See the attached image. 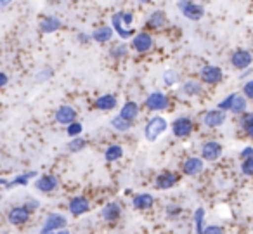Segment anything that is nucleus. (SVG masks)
<instances>
[{"instance_id": "obj_1", "label": "nucleus", "mask_w": 253, "mask_h": 234, "mask_svg": "<svg viewBox=\"0 0 253 234\" xmlns=\"http://www.w3.org/2000/svg\"><path fill=\"white\" fill-rule=\"evenodd\" d=\"M217 108L225 113L231 111V113H234V115L241 116L243 113H246V109H248V99H246L241 92H232V94H229L227 97L218 102Z\"/></svg>"}, {"instance_id": "obj_2", "label": "nucleus", "mask_w": 253, "mask_h": 234, "mask_svg": "<svg viewBox=\"0 0 253 234\" xmlns=\"http://www.w3.org/2000/svg\"><path fill=\"white\" fill-rule=\"evenodd\" d=\"M169 127H170V123L167 122L163 116H160V115L151 116V118H149L148 122H146V125H144L146 140H149V142H156V140H158L160 137H162L163 134L169 130Z\"/></svg>"}, {"instance_id": "obj_3", "label": "nucleus", "mask_w": 253, "mask_h": 234, "mask_svg": "<svg viewBox=\"0 0 253 234\" xmlns=\"http://www.w3.org/2000/svg\"><path fill=\"white\" fill-rule=\"evenodd\" d=\"M177 7L182 12V16L189 21H200L205 16V9L200 4L193 2V0H179L177 2Z\"/></svg>"}, {"instance_id": "obj_4", "label": "nucleus", "mask_w": 253, "mask_h": 234, "mask_svg": "<svg viewBox=\"0 0 253 234\" xmlns=\"http://www.w3.org/2000/svg\"><path fill=\"white\" fill-rule=\"evenodd\" d=\"M68 219L59 212H52L45 217L42 224V229H40V234H47V233H54V231H61L66 229Z\"/></svg>"}, {"instance_id": "obj_5", "label": "nucleus", "mask_w": 253, "mask_h": 234, "mask_svg": "<svg viewBox=\"0 0 253 234\" xmlns=\"http://www.w3.org/2000/svg\"><path fill=\"white\" fill-rule=\"evenodd\" d=\"M170 129H172V134L177 139H186V137H189L193 134L194 123L189 116H179V118H175L170 123Z\"/></svg>"}, {"instance_id": "obj_6", "label": "nucleus", "mask_w": 253, "mask_h": 234, "mask_svg": "<svg viewBox=\"0 0 253 234\" xmlns=\"http://www.w3.org/2000/svg\"><path fill=\"white\" fill-rule=\"evenodd\" d=\"M32 213L33 212L26 205L12 206L7 212V222L11 224V226H25V224H28L30 219H32Z\"/></svg>"}, {"instance_id": "obj_7", "label": "nucleus", "mask_w": 253, "mask_h": 234, "mask_svg": "<svg viewBox=\"0 0 253 234\" xmlns=\"http://www.w3.org/2000/svg\"><path fill=\"white\" fill-rule=\"evenodd\" d=\"M144 104L149 111H165L170 106V99L165 92L155 91V92H151V94H148Z\"/></svg>"}, {"instance_id": "obj_8", "label": "nucleus", "mask_w": 253, "mask_h": 234, "mask_svg": "<svg viewBox=\"0 0 253 234\" xmlns=\"http://www.w3.org/2000/svg\"><path fill=\"white\" fill-rule=\"evenodd\" d=\"M222 153H224V147L218 140H207V142L201 144V149H200V156L203 158L205 161H213L220 160Z\"/></svg>"}, {"instance_id": "obj_9", "label": "nucleus", "mask_w": 253, "mask_h": 234, "mask_svg": "<svg viewBox=\"0 0 253 234\" xmlns=\"http://www.w3.org/2000/svg\"><path fill=\"white\" fill-rule=\"evenodd\" d=\"M130 47L137 54H146V52H149L153 47H155V39H153V35H149L148 32L135 33V35L132 37Z\"/></svg>"}, {"instance_id": "obj_10", "label": "nucleus", "mask_w": 253, "mask_h": 234, "mask_svg": "<svg viewBox=\"0 0 253 234\" xmlns=\"http://www.w3.org/2000/svg\"><path fill=\"white\" fill-rule=\"evenodd\" d=\"M200 80L207 85H218L224 80V71L213 64H207L200 70Z\"/></svg>"}, {"instance_id": "obj_11", "label": "nucleus", "mask_w": 253, "mask_h": 234, "mask_svg": "<svg viewBox=\"0 0 253 234\" xmlns=\"http://www.w3.org/2000/svg\"><path fill=\"white\" fill-rule=\"evenodd\" d=\"M180 181V175L177 172H172V170H165L162 174L156 175L155 179V187L160 189V191H169V189L175 187Z\"/></svg>"}, {"instance_id": "obj_12", "label": "nucleus", "mask_w": 253, "mask_h": 234, "mask_svg": "<svg viewBox=\"0 0 253 234\" xmlns=\"http://www.w3.org/2000/svg\"><path fill=\"white\" fill-rule=\"evenodd\" d=\"M180 170L187 177H196L205 170V160L201 156H187L180 165Z\"/></svg>"}, {"instance_id": "obj_13", "label": "nucleus", "mask_w": 253, "mask_h": 234, "mask_svg": "<svg viewBox=\"0 0 253 234\" xmlns=\"http://www.w3.org/2000/svg\"><path fill=\"white\" fill-rule=\"evenodd\" d=\"M68 212L73 217H82L90 212V201L87 196H73L68 201Z\"/></svg>"}, {"instance_id": "obj_14", "label": "nucleus", "mask_w": 253, "mask_h": 234, "mask_svg": "<svg viewBox=\"0 0 253 234\" xmlns=\"http://www.w3.org/2000/svg\"><path fill=\"white\" fill-rule=\"evenodd\" d=\"M225 120H227V113L218 108H213V109H208L203 115V125L208 127V129H218V127L224 125Z\"/></svg>"}, {"instance_id": "obj_15", "label": "nucleus", "mask_w": 253, "mask_h": 234, "mask_svg": "<svg viewBox=\"0 0 253 234\" xmlns=\"http://www.w3.org/2000/svg\"><path fill=\"white\" fill-rule=\"evenodd\" d=\"M253 63V54L246 49H238L231 54V64L236 70H248Z\"/></svg>"}, {"instance_id": "obj_16", "label": "nucleus", "mask_w": 253, "mask_h": 234, "mask_svg": "<svg viewBox=\"0 0 253 234\" xmlns=\"http://www.w3.org/2000/svg\"><path fill=\"white\" fill-rule=\"evenodd\" d=\"M77 109L73 108V106H59V108L56 109V113H54V120H56L57 123H61V125H70V123L77 122Z\"/></svg>"}, {"instance_id": "obj_17", "label": "nucleus", "mask_w": 253, "mask_h": 234, "mask_svg": "<svg viewBox=\"0 0 253 234\" xmlns=\"http://www.w3.org/2000/svg\"><path fill=\"white\" fill-rule=\"evenodd\" d=\"M57 186H59V181H57V177L52 174H43L35 179V187L39 189L40 192H52L57 189Z\"/></svg>"}, {"instance_id": "obj_18", "label": "nucleus", "mask_w": 253, "mask_h": 234, "mask_svg": "<svg viewBox=\"0 0 253 234\" xmlns=\"http://www.w3.org/2000/svg\"><path fill=\"white\" fill-rule=\"evenodd\" d=\"M101 217L109 224L118 222L120 217H122V205H120V203H116V201L106 203V205L101 208Z\"/></svg>"}, {"instance_id": "obj_19", "label": "nucleus", "mask_w": 253, "mask_h": 234, "mask_svg": "<svg viewBox=\"0 0 253 234\" xmlns=\"http://www.w3.org/2000/svg\"><path fill=\"white\" fill-rule=\"evenodd\" d=\"M155 205V196L151 192H137L132 198V206L139 212H146V210H151Z\"/></svg>"}, {"instance_id": "obj_20", "label": "nucleus", "mask_w": 253, "mask_h": 234, "mask_svg": "<svg viewBox=\"0 0 253 234\" xmlns=\"http://www.w3.org/2000/svg\"><path fill=\"white\" fill-rule=\"evenodd\" d=\"M111 26H113V30H115V33H118V37H120L122 40H128V39H132V37L135 35L134 30L128 28V26H126L125 23L122 21V18H120L118 12H116V14H113V18H111Z\"/></svg>"}, {"instance_id": "obj_21", "label": "nucleus", "mask_w": 253, "mask_h": 234, "mask_svg": "<svg viewBox=\"0 0 253 234\" xmlns=\"http://www.w3.org/2000/svg\"><path fill=\"white\" fill-rule=\"evenodd\" d=\"M118 115L122 116V118H125V120H128V122L134 123L135 120L139 118V115H141V106H139L135 101H126V102H123V106H122V109H120Z\"/></svg>"}, {"instance_id": "obj_22", "label": "nucleus", "mask_w": 253, "mask_h": 234, "mask_svg": "<svg viewBox=\"0 0 253 234\" xmlns=\"http://www.w3.org/2000/svg\"><path fill=\"white\" fill-rule=\"evenodd\" d=\"M61 28H63V23H61V19L56 18V16H43L39 23V30L42 33H45V35L57 32V30H61Z\"/></svg>"}, {"instance_id": "obj_23", "label": "nucleus", "mask_w": 253, "mask_h": 234, "mask_svg": "<svg viewBox=\"0 0 253 234\" xmlns=\"http://www.w3.org/2000/svg\"><path fill=\"white\" fill-rule=\"evenodd\" d=\"M118 106V99L115 94H102L94 101V108L99 111H111Z\"/></svg>"}, {"instance_id": "obj_24", "label": "nucleus", "mask_w": 253, "mask_h": 234, "mask_svg": "<svg viewBox=\"0 0 253 234\" xmlns=\"http://www.w3.org/2000/svg\"><path fill=\"white\" fill-rule=\"evenodd\" d=\"M90 35H92V40H94V42L108 44L109 40L113 39V35H115V30H113V26L104 25V26H99V28H95Z\"/></svg>"}, {"instance_id": "obj_25", "label": "nucleus", "mask_w": 253, "mask_h": 234, "mask_svg": "<svg viewBox=\"0 0 253 234\" xmlns=\"http://www.w3.org/2000/svg\"><path fill=\"white\" fill-rule=\"evenodd\" d=\"M37 177H39V172H35V170H30V172H25V174H19V175H16L14 179H11V181L7 182L5 189L18 187V186H28V182L32 181V179H37Z\"/></svg>"}, {"instance_id": "obj_26", "label": "nucleus", "mask_w": 253, "mask_h": 234, "mask_svg": "<svg viewBox=\"0 0 253 234\" xmlns=\"http://www.w3.org/2000/svg\"><path fill=\"white\" fill-rule=\"evenodd\" d=\"M165 25H167V14H165V11H160V9L151 12L148 21H146V26L151 30H162Z\"/></svg>"}, {"instance_id": "obj_27", "label": "nucleus", "mask_w": 253, "mask_h": 234, "mask_svg": "<svg viewBox=\"0 0 253 234\" xmlns=\"http://www.w3.org/2000/svg\"><path fill=\"white\" fill-rule=\"evenodd\" d=\"M182 94H186L187 97H198V95L203 92V85L200 84L198 80H186L180 87Z\"/></svg>"}, {"instance_id": "obj_28", "label": "nucleus", "mask_w": 253, "mask_h": 234, "mask_svg": "<svg viewBox=\"0 0 253 234\" xmlns=\"http://www.w3.org/2000/svg\"><path fill=\"white\" fill-rule=\"evenodd\" d=\"M205 219H207V212L203 206L194 210L193 213V222H194V234H205Z\"/></svg>"}, {"instance_id": "obj_29", "label": "nucleus", "mask_w": 253, "mask_h": 234, "mask_svg": "<svg viewBox=\"0 0 253 234\" xmlns=\"http://www.w3.org/2000/svg\"><path fill=\"white\" fill-rule=\"evenodd\" d=\"M123 158V147L120 144H109L104 149V160L108 163H115V161L122 160Z\"/></svg>"}, {"instance_id": "obj_30", "label": "nucleus", "mask_w": 253, "mask_h": 234, "mask_svg": "<svg viewBox=\"0 0 253 234\" xmlns=\"http://www.w3.org/2000/svg\"><path fill=\"white\" fill-rule=\"evenodd\" d=\"M109 125H111V129L113 130H116V132H128V130L134 127V123L132 122H128V120H125V118H122L120 115H116V116H113L111 118V122H109Z\"/></svg>"}, {"instance_id": "obj_31", "label": "nucleus", "mask_w": 253, "mask_h": 234, "mask_svg": "<svg viewBox=\"0 0 253 234\" xmlns=\"http://www.w3.org/2000/svg\"><path fill=\"white\" fill-rule=\"evenodd\" d=\"M239 127L245 130V134L253 139V113H243L239 118Z\"/></svg>"}, {"instance_id": "obj_32", "label": "nucleus", "mask_w": 253, "mask_h": 234, "mask_svg": "<svg viewBox=\"0 0 253 234\" xmlns=\"http://www.w3.org/2000/svg\"><path fill=\"white\" fill-rule=\"evenodd\" d=\"M126 56H128V46H126L125 42L116 44V46L111 47V50H109V57H113V59H125Z\"/></svg>"}, {"instance_id": "obj_33", "label": "nucleus", "mask_w": 253, "mask_h": 234, "mask_svg": "<svg viewBox=\"0 0 253 234\" xmlns=\"http://www.w3.org/2000/svg\"><path fill=\"white\" fill-rule=\"evenodd\" d=\"M85 146H87V140L82 139V136H80V137L70 139V142L66 144V149L70 151V153H80L82 149H85Z\"/></svg>"}, {"instance_id": "obj_34", "label": "nucleus", "mask_w": 253, "mask_h": 234, "mask_svg": "<svg viewBox=\"0 0 253 234\" xmlns=\"http://www.w3.org/2000/svg\"><path fill=\"white\" fill-rule=\"evenodd\" d=\"M82 132H84L82 122H73L66 127V134H68V137H71V139H73V137H80Z\"/></svg>"}, {"instance_id": "obj_35", "label": "nucleus", "mask_w": 253, "mask_h": 234, "mask_svg": "<svg viewBox=\"0 0 253 234\" xmlns=\"http://www.w3.org/2000/svg\"><path fill=\"white\" fill-rule=\"evenodd\" d=\"M177 80H179V75H177L175 70H165V73H163V82H165L167 87L175 85Z\"/></svg>"}, {"instance_id": "obj_36", "label": "nucleus", "mask_w": 253, "mask_h": 234, "mask_svg": "<svg viewBox=\"0 0 253 234\" xmlns=\"http://www.w3.org/2000/svg\"><path fill=\"white\" fill-rule=\"evenodd\" d=\"M165 213L170 219H175V217H179L180 213H182V206L177 205V203H170V205L165 206Z\"/></svg>"}, {"instance_id": "obj_37", "label": "nucleus", "mask_w": 253, "mask_h": 234, "mask_svg": "<svg viewBox=\"0 0 253 234\" xmlns=\"http://www.w3.org/2000/svg\"><path fill=\"white\" fill-rule=\"evenodd\" d=\"M241 174L246 177H253V156L241 161Z\"/></svg>"}, {"instance_id": "obj_38", "label": "nucleus", "mask_w": 253, "mask_h": 234, "mask_svg": "<svg viewBox=\"0 0 253 234\" xmlns=\"http://www.w3.org/2000/svg\"><path fill=\"white\" fill-rule=\"evenodd\" d=\"M54 75V71L50 70V68H45V70H40L39 73L35 75V80L39 82V84H43V82H47L50 77Z\"/></svg>"}, {"instance_id": "obj_39", "label": "nucleus", "mask_w": 253, "mask_h": 234, "mask_svg": "<svg viewBox=\"0 0 253 234\" xmlns=\"http://www.w3.org/2000/svg\"><path fill=\"white\" fill-rule=\"evenodd\" d=\"M243 95H245L246 99H250V101H253V78L252 80H246L245 85H243Z\"/></svg>"}, {"instance_id": "obj_40", "label": "nucleus", "mask_w": 253, "mask_h": 234, "mask_svg": "<svg viewBox=\"0 0 253 234\" xmlns=\"http://www.w3.org/2000/svg\"><path fill=\"white\" fill-rule=\"evenodd\" d=\"M205 234H225L224 227L218 226V224H211V226L205 227Z\"/></svg>"}, {"instance_id": "obj_41", "label": "nucleus", "mask_w": 253, "mask_h": 234, "mask_svg": "<svg viewBox=\"0 0 253 234\" xmlns=\"http://www.w3.org/2000/svg\"><path fill=\"white\" fill-rule=\"evenodd\" d=\"M118 14H120V18H122V21L130 28V25L134 23V14H132L130 11H122V12H118Z\"/></svg>"}, {"instance_id": "obj_42", "label": "nucleus", "mask_w": 253, "mask_h": 234, "mask_svg": "<svg viewBox=\"0 0 253 234\" xmlns=\"http://www.w3.org/2000/svg\"><path fill=\"white\" fill-rule=\"evenodd\" d=\"M252 156H253V147H252V146L243 147L241 153H239V158H241V161H243V160H246V158H252Z\"/></svg>"}, {"instance_id": "obj_43", "label": "nucleus", "mask_w": 253, "mask_h": 234, "mask_svg": "<svg viewBox=\"0 0 253 234\" xmlns=\"http://www.w3.org/2000/svg\"><path fill=\"white\" fill-rule=\"evenodd\" d=\"M77 40H78L80 44H88V42L92 40V35H88V33H84V32H82V33H78V35H77Z\"/></svg>"}, {"instance_id": "obj_44", "label": "nucleus", "mask_w": 253, "mask_h": 234, "mask_svg": "<svg viewBox=\"0 0 253 234\" xmlns=\"http://www.w3.org/2000/svg\"><path fill=\"white\" fill-rule=\"evenodd\" d=\"M25 205L28 206V208L32 210V212H35V210L40 206V203L37 201V199H26V201H25Z\"/></svg>"}, {"instance_id": "obj_45", "label": "nucleus", "mask_w": 253, "mask_h": 234, "mask_svg": "<svg viewBox=\"0 0 253 234\" xmlns=\"http://www.w3.org/2000/svg\"><path fill=\"white\" fill-rule=\"evenodd\" d=\"M7 84H9V77L4 73V71H0V89H4Z\"/></svg>"}, {"instance_id": "obj_46", "label": "nucleus", "mask_w": 253, "mask_h": 234, "mask_svg": "<svg viewBox=\"0 0 253 234\" xmlns=\"http://www.w3.org/2000/svg\"><path fill=\"white\" fill-rule=\"evenodd\" d=\"M12 2H14V0H0V11H2V9H5V7H9Z\"/></svg>"}, {"instance_id": "obj_47", "label": "nucleus", "mask_w": 253, "mask_h": 234, "mask_svg": "<svg viewBox=\"0 0 253 234\" xmlns=\"http://www.w3.org/2000/svg\"><path fill=\"white\" fill-rule=\"evenodd\" d=\"M47 234H71L68 229H61V231H54V233H47Z\"/></svg>"}, {"instance_id": "obj_48", "label": "nucleus", "mask_w": 253, "mask_h": 234, "mask_svg": "<svg viewBox=\"0 0 253 234\" xmlns=\"http://www.w3.org/2000/svg\"><path fill=\"white\" fill-rule=\"evenodd\" d=\"M248 75H252V70H246L245 73L239 75V78H246V77H248Z\"/></svg>"}, {"instance_id": "obj_49", "label": "nucleus", "mask_w": 253, "mask_h": 234, "mask_svg": "<svg viewBox=\"0 0 253 234\" xmlns=\"http://www.w3.org/2000/svg\"><path fill=\"white\" fill-rule=\"evenodd\" d=\"M7 179H0V187H5V186H7Z\"/></svg>"}, {"instance_id": "obj_50", "label": "nucleus", "mask_w": 253, "mask_h": 234, "mask_svg": "<svg viewBox=\"0 0 253 234\" xmlns=\"http://www.w3.org/2000/svg\"><path fill=\"white\" fill-rule=\"evenodd\" d=\"M139 4H149V2H151V0H137Z\"/></svg>"}, {"instance_id": "obj_51", "label": "nucleus", "mask_w": 253, "mask_h": 234, "mask_svg": "<svg viewBox=\"0 0 253 234\" xmlns=\"http://www.w3.org/2000/svg\"><path fill=\"white\" fill-rule=\"evenodd\" d=\"M0 201H2V191H0Z\"/></svg>"}, {"instance_id": "obj_52", "label": "nucleus", "mask_w": 253, "mask_h": 234, "mask_svg": "<svg viewBox=\"0 0 253 234\" xmlns=\"http://www.w3.org/2000/svg\"><path fill=\"white\" fill-rule=\"evenodd\" d=\"M54 2H59V0H54Z\"/></svg>"}]
</instances>
